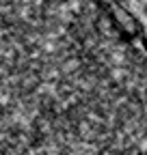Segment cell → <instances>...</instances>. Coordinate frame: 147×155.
Listing matches in <instances>:
<instances>
[{
    "label": "cell",
    "mask_w": 147,
    "mask_h": 155,
    "mask_svg": "<svg viewBox=\"0 0 147 155\" xmlns=\"http://www.w3.org/2000/svg\"><path fill=\"white\" fill-rule=\"evenodd\" d=\"M0 155H147V37L110 0H0Z\"/></svg>",
    "instance_id": "obj_1"
}]
</instances>
